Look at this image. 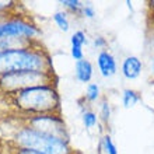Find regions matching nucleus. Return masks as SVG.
Here are the masks:
<instances>
[{"mask_svg": "<svg viewBox=\"0 0 154 154\" xmlns=\"http://www.w3.org/2000/svg\"><path fill=\"white\" fill-rule=\"evenodd\" d=\"M59 4L63 6V8H66L69 13L81 17V10H83L84 2H81V0H60Z\"/></svg>", "mask_w": 154, "mask_h": 154, "instance_id": "f3484780", "label": "nucleus"}, {"mask_svg": "<svg viewBox=\"0 0 154 154\" xmlns=\"http://www.w3.org/2000/svg\"><path fill=\"white\" fill-rule=\"evenodd\" d=\"M52 20L57 28L63 32H67L70 29V20L67 16V11H55L52 16Z\"/></svg>", "mask_w": 154, "mask_h": 154, "instance_id": "4468645a", "label": "nucleus"}, {"mask_svg": "<svg viewBox=\"0 0 154 154\" xmlns=\"http://www.w3.org/2000/svg\"><path fill=\"white\" fill-rule=\"evenodd\" d=\"M111 115H112V108H111L109 101H108L106 98H102L101 102H100V106H98V116H100V121L106 126L109 123Z\"/></svg>", "mask_w": 154, "mask_h": 154, "instance_id": "2eb2a0df", "label": "nucleus"}, {"mask_svg": "<svg viewBox=\"0 0 154 154\" xmlns=\"http://www.w3.org/2000/svg\"><path fill=\"white\" fill-rule=\"evenodd\" d=\"M97 67L98 72L104 79H111L118 73V63L112 53L105 49L98 52L97 55Z\"/></svg>", "mask_w": 154, "mask_h": 154, "instance_id": "0eeeda50", "label": "nucleus"}, {"mask_svg": "<svg viewBox=\"0 0 154 154\" xmlns=\"http://www.w3.org/2000/svg\"><path fill=\"white\" fill-rule=\"evenodd\" d=\"M94 76V66L88 59H81L74 62V77L79 83L90 84Z\"/></svg>", "mask_w": 154, "mask_h": 154, "instance_id": "9d476101", "label": "nucleus"}, {"mask_svg": "<svg viewBox=\"0 0 154 154\" xmlns=\"http://www.w3.org/2000/svg\"><path fill=\"white\" fill-rule=\"evenodd\" d=\"M81 122L85 129L91 130L100 123V116L97 112H94L90 108H81Z\"/></svg>", "mask_w": 154, "mask_h": 154, "instance_id": "f8f14e48", "label": "nucleus"}, {"mask_svg": "<svg viewBox=\"0 0 154 154\" xmlns=\"http://www.w3.org/2000/svg\"><path fill=\"white\" fill-rule=\"evenodd\" d=\"M23 123L42 133L52 134L56 137L69 140V132L66 128L62 114H42V115H31L23 118Z\"/></svg>", "mask_w": 154, "mask_h": 154, "instance_id": "423d86ee", "label": "nucleus"}, {"mask_svg": "<svg viewBox=\"0 0 154 154\" xmlns=\"http://www.w3.org/2000/svg\"><path fill=\"white\" fill-rule=\"evenodd\" d=\"M149 7H150V16H151V18H153V24H154V2H150L149 3Z\"/></svg>", "mask_w": 154, "mask_h": 154, "instance_id": "412c9836", "label": "nucleus"}, {"mask_svg": "<svg viewBox=\"0 0 154 154\" xmlns=\"http://www.w3.org/2000/svg\"><path fill=\"white\" fill-rule=\"evenodd\" d=\"M10 14V13H8ZM41 35V29L29 17L4 16L0 17V39L2 38H25L37 41Z\"/></svg>", "mask_w": 154, "mask_h": 154, "instance_id": "39448f33", "label": "nucleus"}, {"mask_svg": "<svg viewBox=\"0 0 154 154\" xmlns=\"http://www.w3.org/2000/svg\"><path fill=\"white\" fill-rule=\"evenodd\" d=\"M11 154H45V153L35 151V150H29V149H18V147H13Z\"/></svg>", "mask_w": 154, "mask_h": 154, "instance_id": "aec40b11", "label": "nucleus"}, {"mask_svg": "<svg viewBox=\"0 0 154 154\" xmlns=\"http://www.w3.org/2000/svg\"><path fill=\"white\" fill-rule=\"evenodd\" d=\"M95 16H97V10H95V7H94V4L90 3V2L84 3L83 10H81V17L88 18V20H93V18H95Z\"/></svg>", "mask_w": 154, "mask_h": 154, "instance_id": "a211bd4d", "label": "nucleus"}, {"mask_svg": "<svg viewBox=\"0 0 154 154\" xmlns=\"http://www.w3.org/2000/svg\"><path fill=\"white\" fill-rule=\"evenodd\" d=\"M140 100H142V95H140V93L136 91V90L125 88L122 91V105H123V108H126V109H130V108L136 106L139 102H140Z\"/></svg>", "mask_w": 154, "mask_h": 154, "instance_id": "9b49d317", "label": "nucleus"}, {"mask_svg": "<svg viewBox=\"0 0 154 154\" xmlns=\"http://www.w3.org/2000/svg\"><path fill=\"white\" fill-rule=\"evenodd\" d=\"M16 72H53L51 53L38 41L24 48L0 51V76Z\"/></svg>", "mask_w": 154, "mask_h": 154, "instance_id": "f03ea898", "label": "nucleus"}, {"mask_svg": "<svg viewBox=\"0 0 154 154\" xmlns=\"http://www.w3.org/2000/svg\"><path fill=\"white\" fill-rule=\"evenodd\" d=\"M93 45H94V48L100 49V52H101V51H105V48L108 46V41L104 37H101V35H97L93 41Z\"/></svg>", "mask_w": 154, "mask_h": 154, "instance_id": "6ab92c4d", "label": "nucleus"}, {"mask_svg": "<svg viewBox=\"0 0 154 154\" xmlns=\"http://www.w3.org/2000/svg\"><path fill=\"white\" fill-rule=\"evenodd\" d=\"M0 17H2V16H0Z\"/></svg>", "mask_w": 154, "mask_h": 154, "instance_id": "393cba45", "label": "nucleus"}, {"mask_svg": "<svg viewBox=\"0 0 154 154\" xmlns=\"http://www.w3.org/2000/svg\"><path fill=\"white\" fill-rule=\"evenodd\" d=\"M55 72H16L0 76V94L11 95L21 90L42 84H56Z\"/></svg>", "mask_w": 154, "mask_h": 154, "instance_id": "20e7f679", "label": "nucleus"}, {"mask_svg": "<svg viewBox=\"0 0 154 154\" xmlns=\"http://www.w3.org/2000/svg\"><path fill=\"white\" fill-rule=\"evenodd\" d=\"M100 149H101V150H104V153H105V154H119L116 144L114 143L112 136H111L109 133H104V134H102L101 140H100Z\"/></svg>", "mask_w": 154, "mask_h": 154, "instance_id": "dca6fc26", "label": "nucleus"}, {"mask_svg": "<svg viewBox=\"0 0 154 154\" xmlns=\"http://www.w3.org/2000/svg\"><path fill=\"white\" fill-rule=\"evenodd\" d=\"M0 154H2V151H0Z\"/></svg>", "mask_w": 154, "mask_h": 154, "instance_id": "b1692460", "label": "nucleus"}, {"mask_svg": "<svg viewBox=\"0 0 154 154\" xmlns=\"http://www.w3.org/2000/svg\"><path fill=\"white\" fill-rule=\"evenodd\" d=\"M10 105L23 116L62 114V100L56 84H42L6 95Z\"/></svg>", "mask_w": 154, "mask_h": 154, "instance_id": "f257e3e1", "label": "nucleus"}, {"mask_svg": "<svg viewBox=\"0 0 154 154\" xmlns=\"http://www.w3.org/2000/svg\"><path fill=\"white\" fill-rule=\"evenodd\" d=\"M153 48H154V39H153Z\"/></svg>", "mask_w": 154, "mask_h": 154, "instance_id": "5701e85b", "label": "nucleus"}, {"mask_svg": "<svg viewBox=\"0 0 154 154\" xmlns=\"http://www.w3.org/2000/svg\"><path fill=\"white\" fill-rule=\"evenodd\" d=\"M11 144L13 147L29 149L45 154H76L70 146V140L42 133L24 123L14 130L11 136Z\"/></svg>", "mask_w": 154, "mask_h": 154, "instance_id": "7ed1b4c3", "label": "nucleus"}, {"mask_svg": "<svg viewBox=\"0 0 154 154\" xmlns=\"http://www.w3.org/2000/svg\"><path fill=\"white\" fill-rule=\"evenodd\" d=\"M150 72H151V74H153V77H154V55L150 57Z\"/></svg>", "mask_w": 154, "mask_h": 154, "instance_id": "4be33fe9", "label": "nucleus"}, {"mask_svg": "<svg viewBox=\"0 0 154 154\" xmlns=\"http://www.w3.org/2000/svg\"><path fill=\"white\" fill-rule=\"evenodd\" d=\"M84 100L88 104H94L98 102L101 100V87L97 83H90L85 87V93H84Z\"/></svg>", "mask_w": 154, "mask_h": 154, "instance_id": "ddd939ff", "label": "nucleus"}, {"mask_svg": "<svg viewBox=\"0 0 154 154\" xmlns=\"http://www.w3.org/2000/svg\"><path fill=\"white\" fill-rule=\"evenodd\" d=\"M143 72V60L136 55L126 56L121 63V73L126 80H136Z\"/></svg>", "mask_w": 154, "mask_h": 154, "instance_id": "6e6552de", "label": "nucleus"}, {"mask_svg": "<svg viewBox=\"0 0 154 154\" xmlns=\"http://www.w3.org/2000/svg\"><path fill=\"white\" fill-rule=\"evenodd\" d=\"M87 44H88V38L83 29H77L72 34V37H70V56L76 62L84 59V49L83 48Z\"/></svg>", "mask_w": 154, "mask_h": 154, "instance_id": "1a4fd4ad", "label": "nucleus"}]
</instances>
